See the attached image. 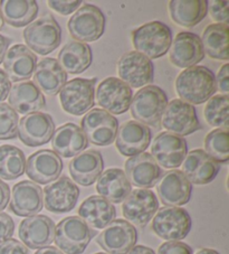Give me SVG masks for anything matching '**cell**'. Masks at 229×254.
I'll use <instances>...</instances> for the list:
<instances>
[{
    "instance_id": "obj_35",
    "label": "cell",
    "mask_w": 229,
    "mask_h": 254,
    "mask_svg": "<svg viewBox=\"0 0 229 254\" xmlns=\"http://www.w3.org/2000/svg\"><path fill=\"white\" fill-rule=\"evenodd\" d=\"M3 20L12 27L20 28L32 24L38 14L35 0H6L0 1Z\"/></svg>"
},
{
    "instance_id": "obj_51",
    "label": "cell",
    "mask_w": 229,
    "mask_h": 254,
    "mask_svg": "<svg viewBox=\"0 0 229 254\" xmlns=\"http://www.w3.org/2000/svg\"><path fill=\"white\" fill-rule=\"evenodd\" d=\"M35 254H64V253L55 247H46V248L39 249Z\"/></svg>"
},
{
    "instance_id": "obj_14",
    "label": "cell",
    "mask_w": 229,
    "mask_h": 254,
    "mask_svg": "<svg viewBox=\"0 0 229 254\" xmlns=\"http://www.w3.org/2000/svg\"><path fill=\"white\" fill-rule=\"evenodd\" d=\"M117 73L120 80L134 89L152 83L155 76V67L151 60L138 52H129L122 56L117 63Z\"/></svg>"
},
{
    "instance_id": "obj_37",
    "label": "cell",
    "mask_w": 229,
    "mask_h": 254,
    "mask_svg": "<svg viewBox=\"0 0 229 254\" xmlns=\"http://www.w3.org/2000/svg\"><path fill=\"white\" fill-rule=\"evenodd\" d=\"M26 170V157L19 148L11 144L0 146V178L15 181Z\"/></svg>"
},
{
    "instance_id": "obj_16",
    "label": "cell",
    "mask_w": 229,
    "mask_h": 254,
    "mask_svg": "<svg viewBox=\"0 0 229 254\" xmlns=\"http://www.w3.org/2000/svg\"><path fill=\"white\" fill-rule=\"evenodd\" d=\"M55 122L48 113L34 112L21 118L18 124L20 141L28 147H41L52 140Z\"/></svg>"
},
{
    "instance_id": "obj_43",
    "label": "cell",
    "mask_w": 229,
    "mask_h": 254,
    "mask_svg": "<svg viewBox=\"0 0 229 254\" xmlns=\"http://www.w3.org/2000/svg\"><path fill=\"white\" fill-rule=\"evenodd\" d=\"M47 5L55 10L58 14L63 16H68L78 9V7L82 5L81 0H74V1H55V0H50L47 1Z\"/></svg>"
},
{
    "instance_id": "obj_18",
    "label": "cell",
    "mask_w": 229,
    "mask_h": 254,
    "mask_svg": "<svg viewBox=\"0 0 229 254\" xmlns=\"http://www.w3.org/2000/svg\"><path fill=\"white\" fill-rule=\"evenodd\" d=\"M157 190L165 206L179 207L190 200L192 185L181 170L174 169L167 172L159 179Z\"/></svg>"
},
{
    "instance_id": "obj_48",
    "label": "cell",
    "mask_w": 229,
    "mask_h": 254,
    "mask_svg": "<svg viewBox=\"0 0 229 254\" xmlns=\"http://www.w3.org/2000/svg\"><path fill=\"white\" fill-rule=\"evenodd\" d=\"M10 199V188L0 179V212L7 207Z\"/></svg>"
},
{
    "instance_id": "obj_3",
    "label": "cell",
    "mask_w": 229,
    "mask_h": 254,
    "mask_svg": "<svg viewBox=\"0 0 229 254\" xmlns=\"http://www.w3.org/2000/svg\"><path fill=\"white\" fill-rule=\"evenodd\" d=\"M168 104L166 92L156 85H148L140 89L133 95L131 102V113L135 121L147 127L160 128L162 115Z\"/></svg>"
},
{
    "instance_id": "obj_40",
    "label": "cell",
    "mask_w": 229,
    "mask_h": 254,
    "mask_svg": "<svg viewBox=\"0 0 229 254\" xmlns=\"http://www.w3.org/2000/svg\"><path fill=\"white\" fill-rule=\"evenodd\" d=\"M19 117L9 104L0 103V140H10L18 135Z\"/></svg>"
},
{
    "instance_id": "obj_4",
    "label": "cell",
    "mask_w": 229,
    "mask_h": 254,
    "mask_svg": "<svg viewBox=\"0 0 229 254\" xmlns=\"http://www.w3.org/2000/svg\"><path fill=\"white\" fill-rule=\"evenodd\" d=\"M95 231L77 216H68L55 226L54 241L57 249L66 254H82L85 251Z\"/></svg>"
},
{
    "instance_id": "obj_36",
    "label": "cell",
    "mask_w": 229,
    "mask_h": 254,
    "mask_svg": "<svg viewBox=\"0 0 229 254\" xmlns=\"http://www.w3.org/2000/svg\"><path fill=\"white\" fill-rule=\"evenodd\" d=\"M229 27L225 24H211L205 29L202 35V46L205 53L211 59L228 61Z\"/></svg>"
},
{
    "instance_id": "obj_33",
    "label": "cell",
    "mask_w": 229,
    "mask_h": 254,
    "mask_svg": "<svg viewBox=\"0 0 229 254\" xmlns=\"http://www.w3.org/2000/svg\"><path fill=\"white\" fill-rule=\"evenodd\" d=\"M58 63L66 73L81 74L91 66L93 53L90 45L77 41H70L58 53Z\"/></svg>"
},
{
    "instance_id": "obj_7",
    "label": "cell",
    "mask_w": 229,
    "mask_h": 254,
    "mask_svg": "<svg viewBox=\"0 0 229 254\" xmlns=\"http://www.w3.org/2000/svg\"><path fill=\"white\" fill-rule=\"evenodd\" d=\"M67 28L77 42H95L104 34L105 16L99 7L86 3L70 17Z\"/></svg>"
},
{
    "instance_id": "obj_6",
    "label": "cell",
    "mask_w": 229,
    "mask_h": 254,
    "mask_svg": "<svg viewBox=\"0 0 229 254\" xmlns=\"http://www.w3.org/2000/svg\"><path fill=\"white\" fill-rule=\"evenodd\" d=\"M96 82V77H77L66 82L59 91L63 110L72 116H83L89 112L94 106Z\"/></svg>"
},
{
    "instance_id": "obj_46",
    "label": "cell",
    "mask_w": 229,
    "mask_h": 254,
    "mask_svg": "<svg viewBox=\"0 0 229 254\" xmlns=\"http://www.w3.org/2000/svg\"><path fill=\"white\" fill-rule=\"evenodd\" d=\"M216 85L217 90L222 92L223 94L228 95L229 93V64H225L219 69L216 76Z\"/></svg>"
},
{
    "instance_id": "obj_10",
    "label": "cell",
    "mask_w": 229,
    "mask_h": 254,
    "mask_svg": "<svg viewBox=\"0 0 229 254\" xmlns=\"http://www.w3.org/2000/svg\"><path fill=\"white\" fill-rule=\"evenodd\" d=\"M161 124L167 132L179 137L189 135L201 129L195 107L180 99H174L167 104Z\"/></svg>"
},
{
    "instance_id": "obj_41",
    "label": "cell",
    "mask_w": 229,
    "mask_h": 254,
    "mask_svg": "<svg viewBox=\"0 0 229 254\" xmlns=\"http://www.w3.org/2000/svg\"><path fill=\"white\" fill-rule=\"evenodd\" d=\"M228 1H210L208 2V9L211 18L217 21V24L228 25Z\"/></svg>"
},
{
    "instance_id": "obj_32",
    "label": "cell",
    "mask_w": 229,
    "mask_h": 254,
    "mask_svg": "<svg viewBox=\"0 0 229 254\" xmlns=\"http://www.w3.org/2000/svg\"><path fill=\"white\" fill-rule=\"evenodd\" d=\"M34 81L45 94L56 95L67 81V73L61 68L56 59L46 58L37 63Z\"/></svg>"
},
{
    "instance_id": "obj_42",
    "label": "cell",
    "mask_w": 229,
    "mask_h": 254,
    "mask_svg": "<svg viewBox=\"0 0 229 254\" xmlns=\"http://www.w3.org/2000/svg\"><path fill=\"white\" fill-rule=\"evenodd\" d=\"M158 254H193L188 244L180 241H169L160 245Z\"/></svg>"
},
{
    "instance_id": "obj_2",
    "label": "cell",
    "mask_w": 229,
    "mask_h": 254,
    "mask_svg": "<svg viewBox=\"0 0 229 254\" xmlns=\"http://www.w3.org/2000/svg\"><path fill=\"white\" fill-rule=\"evenodd\" d=\"M135 52L150 59H159L167 54L172 43L169 26L161 21H150L132 32Z\"/></svg>"
},
{
    "instance_id": "obj_47",
    "label": "cell",
    "mask_w": 229,
    "mask_h": 254,
    "mask_svg": "<svg viewBox=\"0 0 229 254\" xmlns=\"http://www.w3.org/2000/svg\"><path fill=\"white\" fill-rule=\"evenodd\" d=\"M11 90V81L3 69L0 68V103L5 101Z\"/></svg>"
},
{
    "instance_id": "obj_50",
    "label": "cell",
    "mask_w": 229,
    "mask_h": 254,
    "mask_svg": "<svg viewBox=\"0 0 229 254\" xmlns=\"http://www.w3.org/2000/svg\"><path fill=\"white\" fill-rule=\"evenodd\" d=\"M126 254H156V252L145 245H135Z\"/></svg>"
},
{
    "instance_id": "obj_17",
    "label": "cell",
    "mask_w": 229,
    "mask_h": 254,
    "mask_svg": "<svg viewBox=\"0 0 229 254\" xmlns=\"http://www.w3.org/2000/svg\"><path fill=\"white\" fill-rule=\"evenodd\" d=\"M80 190L68 177H60L43 190L44 204L47 211L55 214L68 213L76 206Z\"/></svg>"
},
{
    "instance_id": "obj_25",
    "label": "cell",
    "mask_w": 229,
    "mask_h": 254,
    "mask_svg": "<svg viewBox=\"0 0 229 254\" xmlns=\"http://www.w3.org/2000/svg\"><path fill=\"white\" fill-rule=\"evenodd\" d=\"M2 63L10 81L24 82L33 76L37 66V56L26 45L17 44L7 51Z\"/></svg>"
},
{
    "instance_id": "obj_52",
    "label": "cell",
    "mask_w": 229,
    "mask_h": 254,
    "mask_svg": "<svg viewBox=\"0 0 229 254\" xmlns=\"http://www.w3.org/2000/svg\"><path fill=\"white\" fill-rule=\"evenodd\" d=\"M196 254H220V253L213 249H201Z\"/></svg>"
},
{
    "instance_id": "obj_30",
    "label": "cell",
    "mask_w": 229,
    "mask_h": 254,
    "mask_svg": "<svg viewBox=\"0 0 229 254\" xmlns=\"http://www.w3.org/2000/svg\"><path fill=\"white\" fill-rule=\"evenodd\" d=\"M78 215L90 227L104 229L116 217V209L100 195H93L86 198L78 208Z\"/></svg>"
},
{
    "instance_id": "obj_26",
    "label": "cell",
    "mask_w": 229,
    "mask_h": 254,
    "mask_svg": "<svg viewBox=\"0 0 229 254\" xmlns=\"http://www.w3.org/2000/svg\"><path fill=\"white\" fill-rule=\"evenodd\" d=\"M182 164L183 175L195 185H207L211 183L220 169L219 164L210 158L202 149L189 152Z\"/></svg>"
},
{
    "instance_id": "obj_5",
    "label": "cell",
    "mask_w": 229,
    "mask_h": 254,
    "mask_svg": "<svg viewBox=\"0 0 229 254\" xmlns=\"http://www.w3.org/2000/svg\"><path fill=\"white\" fill-rule=\"evenodd\" d=\"M23 36L30 51L39 55H47L59 46L61 29L54 17L44 15L25 28Z\"/></svg>"
},
{
    "instance_id": "obj_8",
    "label": "cell",
    "mask_w": 229,
    "mask_h": 254,
    "mask_svg": "<svg viewBox=\"0 0 229 254\" xmlns=\"http://www.w3.org/2000/svg\"><path fill=\"white\" fill-rule=\"evenodd\" d=\"M151 226L159 238L169 242L186 238L191 230L192 221L184 208L165 206L158 209Z\"/></svg>"
},
{
    "instance_id": "obj_23",
    "label": "cell",
    "mask_w": 229,
    "mask_h": 254,
    "mask_svg": "<svg viewBox=\"0 0 229 254\" xmlns=\"http://www.w3.org/2000/svg\"><path fill=\"white\" fill-rule=\"evenodd\" d=\"M124 174L131 185L149 190L157 185L162 172L151 154L142 152L126 160Z\"/></svg>"
},
{
    "instance_id": "obj_38",
    "label": "cell",
    "mask_w": 229,
    "mask_h": 254,
    "mask_svg": "<svg viewBox=\"0 0 229 254\" xmlns=\"http://www.w3.org/2000/svg\"><path fill=\"white\" fill-rule=\"evenodd\" d=\"M228 129H215L206 135L205 152L216 163L226 164L229 160Z\"/></svg>"
},
{
    "instance_id": "obj_39",
    "label": "cell",
    "mask_w": 229,
    "mask_h": 254,
    "mask_svg": "<svg viewBox=\"0 0 229 254\" xmlns=\"http://www.w3.org/2000/svg\"><path fill=\"white\" fill-rule=\"evenodd\" d=\"M205 119L211 127L228 129L229 98L228 95L219 94L211 96L207 101L205 108Z\"/></svg>"
},
{
    "instance_id": "obj_44",
    "label": "cell",
    "mask_w": 229,
    "mask_h": 254,
    "mask_svg": "<svg viewBox=\"0 0 229 254\" xmlns=\"http://www.w3.org/2000/svg\"><path fill=\"white\" fill-rule=\"evenodd\" d=\"M15 232V222L6 213L0 212V243L11 239Z\"/></svg>"
},
{
    "instance_id": "obj_15",
    "label": "cell",
    "mask_w": 229,
    "mask_h": 254,
    "mask_svg": "<svg viewBox=\"0 0 229 254\" xmlns=\"http://www.w3.org/2000/svg\"><path fill=\"white\" fill-rule=\"evenodd\" d=\"M188 154L187 142L182 137L170 132H161L153 140L151 156L158 165L166 169H177Z\"/></svg>"
},
{
    "instance_id": "obj_22",
    "label": "cell",
    "mask_w": 229,
    "mask_h": 254,
    "mask_svg": "<svg viewBox=\"0 0 229 254\" xmlns=\"http://www.w3.org/2000/svg\"><path fill=\"white\" fill-rule=\"evenodd\" d=\"M25 172L33 182L47 185L59 178L63 172V161L53 150H39L29 156Z\"/></svg>"
},
{
    "instance_id": "obj_1",
    "label": "cell",
    "mask_w": 229,
    "mask_h": 254,
    "mask_svg": "<svg viewBox=\"0 0 229 254\" xmlns=\"http://www.w3.org/2000/svg\"><path fill=\"white\" fill-rule=\"evenodd\" d=\"M175 91L180 100L198 106L208 101L216 92V76L206 66H191L184 68L175 80Z\"/></svg>"
},
{
    "instance_id": "obj_49",
    "label": "cell",
    "mask_w": 229,
    "mask_h": 254,
    "mask_svg": "<svg viewBox=\"0 0 229 254\" xmlns=\"http://www.w3.org/2000/svg\"><path fill=\"white\" fill-rule=\"evenodd\" d=\"M9 45H10V39L7 38L6 36H3V35H0V64L3 62V59H5Z\"/></svg>"
},
{
    "instance_id": "obj_34",
    "label": "cell",
    "mask_w": 229,
    "mask_h": 254,
    "mask_svg": "<svg viewBox=\"0 0 229 254\" xmlns=\"http://www.w3.org/2000/svg\"><path fill=\"white\" fill-rule=\"evenodd\" d=\"M169 12L172 21L182 27H193L201 23L208 12L206 0H171Z\"/></svg>"
},
{
    "instance_id": "obj_53",
    "label": "cell",
    "mask_w": 229,
    "mask_h": 254,
    "mask_svg": "<svg viewBox=\"0 0 229 254\" xmlns=\"http://www.w3.org/2000/svg\"><path fill=\"white\" fill-rule=\"evenodd\" d=\"M3 24H5V20H3V17H2L1 9H0V30L2 29V27H3Z\"/></svg>"
},
{
    "instance_id": "obj_28",
    "label": "cell",
    "mask_w": 229,
    "mask_h": 254,
    "mask_svg": "<svg viewBox=\"0 0 229 254\" xmlns=\"http://www.w3.org/2000/svg\"><path fill=\"white\" fill-rule=\"evenodd\" d=\"M104 168L100 151L87 150L75 157L69 163V174L73 181L82 186H91L98 181Z\"/></svg>"
},
{
    "instance_id": "obj_31",
    "label": "cell",
    "mask_w": 229,
    "mask_h": 254,
    "mask_svg": "<svg viewBox=\"0 0 229 254\" xmlns=\"http://www.w3.org/2000/svg\"><path fill=\"white\" fill-rule=\"evenodd\" d=\"M96 190L110 203L120 204L132 191V185L122 169L111 168L101 174L96 183Z\"/></svg>"
},
{
    "instance_id": "obj_54",
    "label": "cell",
    "mask_w": 229,
    "mask_h": 254,
    "mask_svg": "<svg viewBox=\"0 0 229 254\" xmlns=\"http://www.w3.org/2000/svg\"><path fill=\"white\" fill-rule=\"evenodd\" d=\"M95 254H108V253H104V252H99V253H95Z\"/></svg>"
},
{
    "instance_id": "obj_20",
    "label": "cell",
    "mask_w": 229,
    "mask_h": 254,
    "mask_svg": "<svg viewBox=\"0 0 229 254\" xmlns=\"http://www.w3.org/2000/svg\"><path fill=\"white\" fill-rule=\"evenodd\" d=\"M152 132L139 121L130 120L117 129L115 146L122 156L133 157L144 152L151 142Z\"/></svg>"
},
{
    "instance_id": "obj_11",
    "label": "cell",
    "mask_w": 229,
    "mask_h": 254,
    "mask_svg": "<svg viewBox=\"0 0 229 254\" xmlns=\"http://www.w3.org/2000/svg\"><path fill=\"white\" fill-rule=\"evenodd\" d=\"M133 91L117 77H107L96 90L98 104L112 116L125 113L131 107Z\"/></svg>"
},
{
    "instance_id": "obj_13",
    "label": "cell",
    "mask_w": 229,
    "mask_h": 254,
    "mask_svg": "<svg viewBox=\"0 0 229 254\" xmlns=\"http://www.w3.org/2000/svg\"><path fill=\"white\" fill-rule=\"evenodd\" d=\"M136 241V229L125 220H114L96 239L100 247L109 254H126L135 247Z\"/></svg>"
},
{
    "instance_id": "obj_24",
    "label": "cell",
    "mask_w": 229,
    "mask_h": 254,
    "mask_svg": "<svg viewBox=\"0 0 229 254\" xmlns=\"http://www.w3.org/2000/svg\"><path fill=\"white\" fill-rule=\"evenodd\" d=\"M43 207V190L37 184L30 181H23L17 183L12 188L9 208L15 215L29 217L36 215Z\"/></svg>"
},
{
    "instance_id": "obj_29",
    "label": "cell",
    "mask_w": 229,
    "mask_h": 254,
    "mask_svg": "<svg viewBox=\"0 0 229 254\" xmlns=\"http://www.w3.org/2000/svg\"><path fill=\"white\" fill-rule=\"evenodd\" d=\"M8 99H9V106L17 113H21L24 116L38 112L45 108L46 104L45 96L32 81L18 83L11 86Z\"/></svg>"
},
{
    "instance_id": "obj_9",
    "label": "cell",
    "mask_w": 229,
    "mask_h": 254,
    "mask_svg": "<svg viewBox=\"0 0 229 254\" xmlns=\"http://www.w3.org/2000/svg\"><path fill=\"white\" fill-rule=\"evenodd\" d=\"M81 129L89 142L95 146H110L115 141L118 121L103 109H92L81 121Z\"/></svg>"
},
{
    "instance_id": "obj_45",
    "label": "cell",
    "mask_w": 229,
    "mask_h": 254,
    "mask_svg": "<svg viewBox=\"0 0 229 254\" xmlns=\"http://www.w3.org/2000/svg\"><path fill=\"white\" fill-rule=\"evenodd\" d=\"M0 254H29V250L18 240L9 239L0 243Z\"/></svg>"
},
{
    "instance_id": "obj_21",
    "label": "cell",
    "mask_w": 229,
    "mask_h": 254,
    "mask_svg": "<svg viewBox=\"0 0 229 254\" xmlns=\"http://www.w3.org/2000/svg\"><path fill=\"white\" fill-rule=\"evenodd\" d=\"M19 239L24 245L39 250L50 247L54 241L55 223L46 215H33L21 221L18 230Z\"/></svg>"
},
{
    "instance_id": "obj_12",
    "label": "cell",
    "mask_w": 229,
    "mask_h": 254,
    "mask_svg": "<svg viewBox=\"0 0 229 254\" xmlns=\"http://www.w3.org/2000/svg\"><path fill=\"white\" fill-rule=\"evenodd\" d=\"M159 209V200L150 190H132L123 201L122 213L132 225L144 227L149 224Z\"/></svg>"
},
{
    "instance_id": "obj_27",
    "label": "cell",
    "mask_w": 229,
    "mask_h": 254,
    "mask_svg": "<svg viewBox=\"0 0 229 254\" xmlns=\"http://www.w3.org/2000/svg\"><path fill=\"white\" fill-rule=\"evenodd\" d=\"M52 147L59 157L72 158L82 154L89 147V140L80 127L65 124L55 130L52 137Z\"/></svg>"
},
{
    "instance_id": "obj_19",
    "label": "cell",
    "mask_w": 229,
    "mask_h": 254,
    "mask_svg": "<svg viewBox=\"0 0 229 254\" xmlns=\"http://www.w3.org/2000/svg\"><path fill=\"white\" fill-rule=\"evenodd\" d=\"M205 59L201 38L190 32H181L175 36L169 50V60L174 66L188 68L196 66Z\"/></svg>"
}]
</instances>
